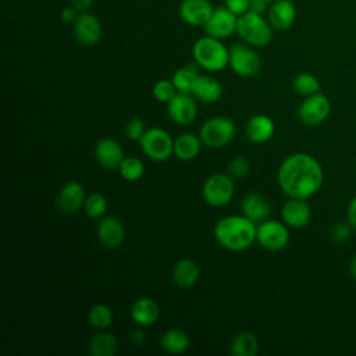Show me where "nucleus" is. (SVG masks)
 Listing matches in <instances>:
<instances>
[{"mask_svg": "<svg viewBox=\"0 0 356 356\" xmlns=\"http://www.w3.org/2000/svg\"><path fill=\"white\" fill-rule=\"evenodd\" d=\"M131 318L139 327L153 325L160 316V307L152 298H139L131 306Z\"/></svg>", "mask_w": 356, "mask_h": 356, "instance_id": "4be33fe9", "label": "nucleus"}, {"mask_svg": "<svg viewBox=\"0 0 356 356\" xmlns=\"http://www.w3.org/2000/svg\"><path fill=\"white\" fill-rule=\"evenodd\" d=\"M161 349L171 355H181L188 350L191 345L189 335L179 328H171L165 331L160 339Z\"/></svg>", "mask_w": 356, "mask_h": 356, "instance_id": "bb28decb", "label": "nucleus"}, {"mask_svg": "<svg viewBox=\"0 0 356 356\" xmlns=\"http://www.w3.org/2000/svg\"><path fill=\"white\" fill-rule=\"evenodd\" d=\"M145 339H146V334H145L143 330L138 328V330H134V331L131 332V341H132L135 345L143 343Z\"/></svg>", "mask_w": 356, "mask_h": 356, "instance_id": "37998d69", "label": "nucleus"}, {"mask_svg": "<svg viewBox=\"0 0 356 356\" xmlns=\"http://www.w3.org/2000/svg\"><path fill=\"white\" fill-rule=\"evenodd\" d=\"M275 132V124L271 117L266 114L252 115L245 125L246 138L256 145L268 142Z\"/></svg>", "mask_w": 356, "mask_h": 356, "instance_id": "aec40b11", "label": "nucleus"}, {"mask_svg": "<svg viewBox=\"0 0 356 356\" xmlns=\"http://www.w3.org/2000/svg\"><path fill=\"white\" fill-rule=\"evenodd\" d=\"M249 11L263 15V14L267 11V3H264V1H261V0H252V1H250Z\"/></svg>", "mask_w": 356, "mask_h": 356, "instance_id": "a19ab883", "label": "nucleus"}, {"mask_svg": "<svg viewBox=\"0 0 356 356\" xmlns=\"http://www.w3.org/2000/svg\"><path fill=\"white\" fill-rule=\"evenodd\" d=\"M146 132V125L145 121L139 117H132L128 120L125 125V135L129 140H140L143 134Z\"/></svg>", "mask_w": 356, "mask_h": 356, "instance_id": "e433bc0d", "label": "nucleus"}, {"mask_svg": "<svg viewBox=\"0 0 356 356\" xmlns=\"http://www.w3.org/2000/svg\"><path fill=\"white\" fill-rule=\"evenodd\" d=\"M234 192L235 185L232 177L222 172H216L207 177L202 188L204 202L213 207L227 206L232 200Z\"/></svg>", "mask_w": 356, "mask_h": 356, "instance_id": "0eeeda50", "label": "nucleus"}, {"mask_svg": "<svg viewBox=\"0 0 356 356\" xmlns=\"http://www.w3.org/2000/svg\"><path fill=\"white\" fill-rule=\"evenodd\" d=\"M200 277V268L192 259H179L172 267V281L179 288L193 286Z\"/></svg>", "mask_w": 356, "mask_h": 356, "instance_id": "b1692460", "label": "nucleus"}, {"mask_svg": "<svg viewBox=\"0 0 356 356\" xmlns=\"http://www.w3.org/2000/svg\"><path fill=\"white\" fill-rule=\"evenodd\" d=\"M72 32L81 44L93 46L102 38V25L93 14L85 11L81 13L76 21L72 24Z\"/></svg>", "mask_w": 356, "mask_h": 356, "instance_id": "dca6fc26", "label": "nucleus"}, {"mask_svg": "<svg viewBox=\"0 0 356 356\" xmlns=\"http://www.w3.org/2000/svg\"><path fill=\"white\" fill-rule=\"evenodd\" d=\"M229 68L239 76H253L261 68L260 56L250 47L242 43H234L229 47Z\"/></svg>", "mask_w": 356, "mask_h": 356, "instance_id": "1a4fd4ad", "label": "nucleus"}, {"mask_svg": "<svg viewBox=\"0 0 356 356\" xmlns=\"http://www.w3.org/2000/svg\"><path fill=\"white\" fill-rule=\"evenodd\" d=\"M195 63L210 72H218L228 65L229 49L224 46L221 39L210 35L199 38L192 47Z\"/></svg>", "mask_w": 356, "mask_h": 356, "instance_id": "7ed1b4c3", "label": "nucleus"}, {"mask_svg": "<svg viewBox=\"0 0 356 356\" xmlns=\"http://www.w3.org/2000/svg\"><path fill=\"white\" fill-rule=\"evenodd\" d=\"M236 24L238 15L229 11L225 6L217 7L213 10V14L210 15L209 21L204 24V31L207 35L213 38L224 39L236 32Z\"/></svg>", "mask_w": 356, "mask_h": 356, "instance_id": "f8f14e48", "label": "nucleus"}, {"mask_svg": "<svg viewBox=\"0 0 356 356\" xmlns=\"http://www.w3.org/2000/svg\"><path fill=\"white\" fill-rule=\"evenodd\" d=\"M331 111V103L328 97L320 92L306 96L298 108V117L302 124L316 127L324 122Z\"/></svg>", "mask_w": 356, "mask_h": 356, "instance_id": "9d476101", "label": "nucleus"}, {"mask_svg": "<svg viewBox=\"0 0 356 356\" xmlns=\"http://www.w3.org/2000/svg\"><path fill=\"white\" fill-rule=\"evenodd\" d=\"M71 1V6L75 7L79 13H85L90 8L93 0H70Z\"/></svg>", "mask_w": 356, "mask_h": 356, "instance_id": "79ce46f5", "label": "nucleus"}, {"mask_svg": "<svg viewBox=\"0 0 356 356\" xmlns=\"http://www.w3.org/2000/svg\"><path fill=\"white\" fill-rule=\"evenodd\" d=\"M292 88L298 95L310 96L320 92V81L310 72H300L295 76Z\"/></svg>", "mask_w": 356, "mask_h": 356, "instance_id": "7c9ffc66", "label": "nucleus"}, {"mask_svg": "<svg viewBox=\"0 0 356 356\" xmlns=\"http://www.w3.org/2000/svg\"><path fill=\"white\" fill-rule=\"evenodd\" d=\"M118 350V341L114 334L97 330L89 339V353L92 356H114Z\"/></svg>", "mask_w": 356, "mask_h": 356, "instance_id": "a878e982", "label": "nucleus"}, {"mask_svg": "<svg viewBox=\"0 0 356 356\" xmlns=\"http://www.w3.org/2000/svg\"><path fill=\"white\" fill-rule=\"evenodd\" d=\"M177 92L178 90H177L175 85L172 83V81H168V79L157 81L152 89L154 99L161 103H168L177 95Z\"/></svg>", "mask_w": 356, "mask_h": 356, "instance_id": "72a5a7b5", "label": "nucleus"}, {"mask_svg": "<svg viewBox=\"0 0 356 356\" xmlns=\"http://www.w3.org/2000/svg\"><path fill=\"white\" fill-rule=\"evenodd\" d=\"M200 76L199 74V65L195 64H186L181 68H178L171 81L175 85L178 92H185V93H191L192 88L195 85V82L197 81V78Z\"/></svg>", "mask_w": 356, "mask_h": 356, "instance_id": "c85d7f7f", "label": "nucleus"}, {"mask_svg": "<svg viewBox=\"0 0 356 356\" xmlns=\"http://www.w3.org/2000/svg\"><path fill=\"white\" fill-rule=\"evenodd\" d=\"M261 1H264V3H267V4H270V3H273L274 0H261Z\"/></svg>", "mask_w": 356, "mask_h": 356, "instance_id": "a18cd8bd", "label": "nucleus"}, {"mask_svg": "<svg viewBox=\"0 0 356 356\" xmlns=\"http://www.w3.org/2000/svg\"><path fill=\"white\" fill-rule=\"evenodd\" d=\"M139 146L147 159L157 163H163L174 154V139L159 127L147 128L139 140Z\"/></svg>", "mask_w": 356, "mask_h": 356, "instance_id": "423d86ee", "label": "nucleus"}, {"mask_svg": "<svg viewBox=\"0 0 356 356\" xmlns=\"http://www.w3.org/2000/svg\"><path fill=\"white\" fill-rule=\"evenodd\" d=\"M346 220L349 224L356 228V195L349 200L348 209H346Z\"/></svg>", "mask_w": 356, "mask_h": 356, "instance_id": "58836bf2", "label": "nucleus"}, {"mask_svg": "<svg viewBox=\"0 0 356 356\" xmlns=\"http://www.w3.org/2000/svg\"><path fill=\"white\" fill-rule=\"evenodd\" d=\"M236 135L235 122L229 117L217 115L206 120L199 128V136L204 146L220 149L227 146Z\"/></svg>", "mask_w": 356, "mask_h": 356, "instance_id": "39448f33", "label": "nucleus"}, {"mask_svg": "<svg viewBox=\"0 0 356 356\" xmlns=\"http://www.w3.org/2000/svg\"><path fill=\"white\" fill-rule=\"evenodd\" d=\"M213 10L214 7L209 0H184L179 7V15L188 25L204 26Z\"/></svg>", "mask_w": 356, "mask_h": 356, "instance_id": "6ab92c4d", "label": "nucleus"}, {"mask_svg": "<svg viewBox=\"0 0 356 356\" xmlns=\"http://www.w3.org/2000/svg\"><path fill=\"white\" fill-rule=\"evenodd\" d=\"M324 181L321 164L309 153L286 156L278 167L277 182L288 197L309 199L318 192Z\"/></svg>", "mask_w": 356, "mask_h": 356, "instance_id": "f257e3e1", "label": "nucleus"}, {"mask_svg": "<svg viewBox=\"0 0 356 356\" xmlns=\"http://www.w3.org/2000/svg\"><path fill=\"white\" fill-rule=\"evenodd\" d=\"M229 352L234 356H254L259 352V339L250 331H241L232 338Z\"/></svg>", "mask_w": 356, "mask_h": 356, "instance_id": "cd10ccee", "label": "nucleus"}, {"mask_svg": "<svg viewBox=\"0 0 356 356\" xmlns=\"http://www.w3.org/2000/svg\"><path fill=\"white\" fill-rule=\"evenodd\" d=\"M281 218L289 228H303L310 222L312 209L306 199L289 197L281 207Z\"/></svg>", "mask_w": 356, "mask_h": 356, "instance_id": "2eb2a0df", "label": "nucleus"}, {"mask_svg": "<svg viewBox=\"0 0 356 356\" xmlns=\"http://www.w3.org/2000/svg\"><path fill=\"white\" fill-rule=\"evenodd\" d=\"M85 199L86 193L83 185L78 181H70L58 191L56 204L63 214H75L81 207H83Z\"/></svg>", "mask_w": 356, "mask_h": 356, "instance_id": "ddd939ff", "label": "nucleus"}, {"mask_svg": "<svg viewBox=\"0 0 356 356\" xmlns=\"http://www.w3.org/2000/svg\"><path fill=\"white\" fill-rule=\"evenodd\" d=\"M241 211L252 221L261 222L268 218L271 213V206L266 196L259 192H250L243 196L241 202Z\"/></svg>", "mask_w": 356, "mask_h": 356, "instance_id": "412c9836", "label": "nucleus"}, {"mask_svg": "<svg viewBox=\"0 0 356 356\" xmlns=\"http://www.w3.org/2000/svg\"><path fill=\"white\" fill-rule=\"evenodd\" d=\"M191 93L202 103H216L222 96V85L211 76L200 75L195 82Z\"/></svg>", "mask_w": 356, "mask_h": 356, "instance_id": "393cba45", "label": "nucleus"}, {"mask_svg": "<svg viewBox=\"0 0 356 356\" xmlns=\"http://www.w3.org/2000/svg\"><path fill=\"white\" fill-rule=\"evenodd\" d=\"M349 274L356 281V254L349 261Z\"/></svg>", "mask_w": 356, "mask_h": 356, "instance_id": "c03bdc74", "label": "nucleus"}, {"mask_svg": "<svg viewBox=\"0 0 356 356\" xmlns=\"http://www.w3.org/2000/svg\"><path fill=\"white\" fill-rule=\"evenodd\" d=\"M202 145L199 135L184 132L174 139V156L181 161H192L199 156Z\"/></svg>", "mask_w": 356, "mask_h": 356, "instance_id": "5701e85b", "label": "nucleus"}, {"mask_svg": "<svg viewBox=\"0 0 356 356\" xmlns=\"http://www.w3.org/2000/svg\"><path fill=\"white\" fill-rule=\"evenodd\" d=\"M236 33L246 43L256 47H263L271 42L273 26L263 15L246 11L238 17Z\"/></svg>", "mask_w": 356, "mask_h": 356, "instance_id": "20e7f679", "label": "nucleus"}, {"mask_svg": "<svg viewBox=\"0 0 356 356\" xmlns=\"http://www.w3.org/2000/svg\"><path fill=\"white\" fill-rule=\"evenodd\" d=\"M289 227L282 221L264 220L257 225L256 241L257 243L270 252H280L289 243Z\"/></svg>", "mask_w": 356, "mask_h": 356, "instance_id": "6e6552de", "label": "nucleus"}, {"mask_svg": "<svg viewBox=\"0 0 356 356\" xmlns=\"http://www.w3.org/2000/svg\"><path fill=\"white\" fill-rule=\"evenodd\" d=\"M95 159L104 170L115 171L120 168L125 156L122 146L115 139L103 138L95 146Z\"/></svg>", "mask_w": 356, "mask_h": 356, "instance_id": "4468645a", "label": "nucleus"}, {"mask_svg": "<svg viewBox=\"0 0 356 356\" xmlns=\"http://www.w3.org/2000/svg\"><path fill=\"white\" fill-rule=\"evenodd\" d=\"M88 321L95 330H107L113 323V312L104 303H97L90 307Z\"/></svg>", "mask_w": 356, "mask_h": 356, "instance_id": "c756f323", "label": "nucleus"}, {"mask_svg": "<svg viewBox=\"0 0 356 356\" xmlns=\"http://www.w3.org/2000/svg\"><path fill=\"white\" fill-rule=\"evenodd\" d=\"M167 114L177 125H189L197 114V104L193 95L177 92V95L167 103Z\"/></svg>", "mask_w": 356, "mask_h": 356, "instance_id": "9b49d317", "label": "nucleus"}, {"mask_svg": "<svg viewBox=\"0 0 356 356\" xmlns=\"http://www.w3.org/2000/svg\"><path fill=\"white\" fill-rule=\"evenodd\" d=\"M229 175L232 178H243L250 171V161L245 156H235L228 164Z\"/></svg>", "mask_w": 356, "mask_h": 356, "instance_id": "c9c22d12", "label": "nucleus"}, {"mask_svg": "<svg viewBox=\"0 0 356 356\" xmlns=\"http://www.w3.org/2000/svg\"><path fill=\"white\" fill-rule=\"evenodd\" d=\"M217 243L229 252H242L256 242L257 225L243 214L220 218L213 229Z\"/></svg>", "mask_w": 356, "mask_h": 356, "instance_id": "f03ea898", "label": "nucleus"}, {"mask_svg": "<svg viewBox=\"0 0 356 356\" xmlns=\"http://www.w3.org/2000/svg\"><path fill=\"white\" fill-rule=\"evenodd\" d=\"M352 229L353 227L349 224V221H338L335 222L330 229V238L334 243L342 245L348 242L352 238Z\"/></svg>", "mask_w": 356, "mask_h": 356, "instance_id": "f704fd0d", "label": "nucleus"}, {"mask_svg": "<svg viewBox=\"0 0 356 356\" xmlns=\"http://www.w3.org/2000/svg\"><path fill=\"white\" fill-rule=\"evenodd\" d=\"M99 242L107 249H115L122 245L125 239V228L120 218L107 216L100 220L96 228Z\"/></svg>", "mask_w": 356, "mask_h": 356, "instance_id": "f3484780", "label": "nucleus"}, {"mask_svg": "<svg viewBox=\"0 0 356 356\" xmlns=\"http://www.w3.org/2000/svg\"><path fill=\"white\" fill-rule=\"evenodd\" d=\"M107 199L99 192H93L86 196L83 203V211L90 218H100L107 211Z\"/></svg>", "mask_w": 356, "mask_h": 356, "instance_id": "473e14b6", "label": "nucleus"}, {"mask_svg": "<svg viewBox=\"0 0 356 356\" xmlns=\"http://www.w3.org/2000/svg\"><path fill=\"white\" fill-rule=\"evenodd\" d=\"M252 0H224L225 7L232 11L235 15H242L243 13L249 11Z\"/></svg>", "mask_w": 356, "mask_h": 356, "instance_id": "4c0bfd02", "label": "nucleus"}, {"mask_svg": "<svg viewBox=\"0 0 356 356\" xmlns=\"http://www.w3.org/2000/svg\"><path fill=\"white\" fill-rule=\"evenodd\" d=\"M267 19L273 29L286 31L296 19V7L291 0H274L267 10Z\"/></svg>", "mask_w": 356, "mask_h": 356, "instance_id": "a211bd4d", "label": "nucleus"}, {"mask_svg": "<svg viewBox=\"0 0 356 356\" xmlns=\"http://www.w3.org/2000/svg\"><path fill=\"white\" fill-rule=\"evenodd\" d=\"M118 172L121 174V177L125 181H139L143 174H145V165L142 163L140 159L134 157V156H128L122 160Z\"/></svg>", "mask_w": 356, "mask_h": 356, "instance_id": "2f4dec72", "label": "nucleus"}, {"mask_svg": "<svg viewBox=\"0 0 356 356\" xmlns=\"http://www.w3.org/2000/svg\"><path fill=\"white\" fill-rule=\"evenodd\" d=\"M79 11L75 8V7H65L63 11H61V19L64 21V22H71V24H74L75 21H76V18L79 17Z\"/></svg>", "mask_w": 356, "mask_h": 356, "instance_id": "ea45409f", "label": "nucleus"}]
</instances>
